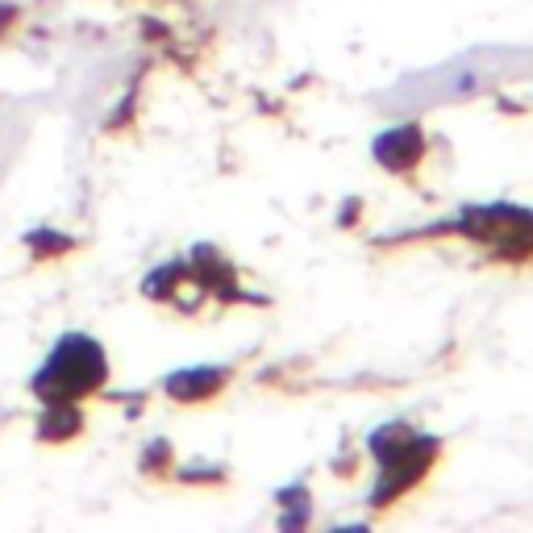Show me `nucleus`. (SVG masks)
Returning <instances> with one entry per match:
<instances>
[{"label": "nucleus", "mask_w": 533, "mask_h": 533, "mask_svg": "<svg viewBox=\"0 0 533 533\" xmlns=\"http://www.w3.org/2000/svg\"><path fill=\"white\" fill-rule=\"evenodd\" d=\"M217 371H208V376H171L167 379V387H171V392H176V387H188V396H200V392H205V387H213V384H217Z\"/></svg>", "instance_id": "obj_3"}, {"label": "nucleus", "mask_w": 533, "mask_h": 533, "mask_svg": "<svg viewBox=\"0 0 533 533\" xmlns=\"http://www.w3.org/2000/svg\"><path fill=\"white\" fill-rule=\"evenodd\" d=\"M105 376V358H100V346L88 337H63V346L50 355L46 371L38 376V384L55 379V392H46V400H67V396L84 392V387H96Z\"/></svg>", "instance_id": "obj_1"}, {"label": "nucleus", "mask_w": 533, "mask_h": 533, "mask_svg": "<svg viewBox=\"0 0 533 533\" xmlns=\"http://www.w3.org/2000/svg\"><path fill=\"white\" fill-rule=\"evenodd\" d=\"M376 155L384 158L387 167L405 171L408 163L421 155V134H417V129H392V134H384V138L376 142Z\"/></svg>", "instance_id": "obj_2"}]
</instances>
